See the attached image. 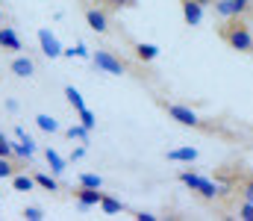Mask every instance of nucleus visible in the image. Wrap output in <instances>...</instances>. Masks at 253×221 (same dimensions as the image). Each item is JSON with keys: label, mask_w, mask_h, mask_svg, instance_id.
Returning a JSON list of instances; mask_svg holds the SVG:
<instances>
[{"label": "nucleus", "mask_w": 253, "mask_h": 221, "mask_svg": "<svg viewBox=\"0 0 253 221\" xmlns=\"http://www.w3.org/2000/svg\"><path fill=\"white\" fill-rule=\"evenodd\" d=\"M0 198H3V195H0Z\"/></svg>", "instance_id": "obj_33"}, {"label": "nucleus", "mask_w": 253, "mask_h": 221, "mask_svg": "<svg viewBox=\"0 0 253 221\" xmlns=\"http://www.w3.org/2000/svg\"><path fill=\"white\" fill-rule=\"evenodd\" d=\"M91 62H94V68L103 74H112V77H124V74L132 71V65L121 59V53H115V50H109V47H97L94 53H91Z\"/></svg>", "instance_id": "obj_2"}, {"label": "nucleus", "mask_w": 253, "mask_h": 221, "mask_svg": "<svg viewBox=\"0 0 253 221\" xmlns=\"http://www.w3.org/2000/svg\"><path fill=\"white\" fill-rule=\"evenodd\" d=\"M36 124H39V130H44V133H59V124H56V118H50V115H36Z\"/></svg>", "instance_id": "obj_21"}, {"label": "nucleus", "mask_w": 253, "mask_h": 221, "mask_svg": "<svg viewBox=\"0 0 253 221\" xmlns=\"http://www.w3.org/2000/svg\"><path fill=\"white\" fill-rule=\"evenodd\" d=\"M74 198H77L80 210H91V207H100L103 192H100V189H91V186H77V189H74Z\"/></svg>", "instance_id": "obj_6"}, {"label": "nucleus", "mask_w": 253, "mask_h": 221, "mask_svg": "<svg viewBox=\"0 0 253 221\" xmlns=\"http://www.w3.org/2000/svg\"><path fill=\"white\" fill-rule=\"evenodd\" d=\"M203 180H206V177H203V174H197V171H180V183H183L186 189H191V192H197Z\"/></svg>", "instance_id": "obj_17"}, {"label": "nucleus", "mask_w": 253, "mask_h": 221, "mask_svg": "<svg viewBox=\"0 0 253 221\" xmlns=\"http://www.w3.org/2000/svg\"><path fill=\"white\" fill-rule=\"evenodd\" d=\"M159 106L177 121V124H183V127H191V130H206V124L197 118V112L189 109V106H180V103H168V100H159Z\"/></svg>", "instance_id": "obj_3"}, {"label": "nucleus", "mask_w": 253, "mask_h": 221, "mask_svg": "<svg viewBox=\"0 0 253 221\" xmlns=\"http://www.w3.org/2000/svg\"><path fill=\"white\" fill-rule=\"evenodd\" d=\"M65 97H68V103L80 112V109H85V103H83V94L74 88V86H65Z\"/></svg>", "instance_id": "obj_22"}, {"label": "nucleus", "mask_w": 253, "mask_h": 221, "mask_svg": "<svg viewBox=\"0 0 253 221\" xmlns=\"http://www.w3.org/2000/svg\"><path fill=\"white\" fill-rule=\"evenodd\" d=\"M24 47V42L18 39V33L12 27H0V50H9V53H18Z\"/></svg>", "instance_id": "obj_11"}, {"label": "nucleus", "mask_w": 253, "mask_h": 221, "mask_svg": "<svg viewBox=\"0 0 253 221\" xmlns=\"http://www.w3.org/2000/svg\"><path fill=\"white\" fill-rule=\"evenodd\" d=\"M91 6H100V0H94V3H91Z\"/></svg>", "instance_id": "obj_32"}, {"label": "nucleus", "mask_w": 253, "mask_h": 221, "mask_svg": "<svg viewBox=\"0 0 253 221\" xmlns=\"http://www.w3.org/2000/svg\"><path fill=\"white\" fill-rule=\"evenodd\" d=\"M100 210H103L106 216H118V213H124V204H121V201H115V198H109V195H103Z\"/></svg>", "instance_id": "obj_20"}, {"label": "nucleus", "mask_w": 253, "mask_h": 221, "mask_svg": "<svg viewBox=\"0 0 253 221\" xmlns=\"http://www.w3.org/2000/svg\"><path fill=\"white\" fill-rule=\"evenodd\" d=\"M18 171H24V162H15L12 156H0V180L3 177H15Z\"/></svg>", "instance_id": "obj_14"}, {"label": "nucleus", "mask_w": 253, "mask_h": 221, "mask_svg": "<svg viewBox=\"0 0 253 221\" xmlns=\"http://www.w3.org/2000/svg\"><path fill=\"white\" fill-rule=\"evenodd\" d=\"M12 186H15V192H33V189H36V177L18 171V174L12 177Z\"/></svg>", "instance_id": "obj_16"}, {"label": "nucleus", "mask_w": 253, "mask_h": 221, "mask_svg": "<svg viewBox=\"0 0 253 221\" xmlns=\"http://www.w3.org/2000/svg\"><path fill=\"white\" fill-rule=\"evenodd\" d=\"M239 219L253 221V204L251 201H242V207H239Z\"/></svg>", "instance_id": "obj_28"}, {"label": "nucleus", "mask_w": 253, "mask_h": 221, "mask_svg": "<svg viewBox=\"0 0 253 221\" xmlns=\"http://www.w3.org/2000/svg\"><path fill=\"white\" fill-rule=\"evenodd\" d=\"M9 74H15V77H21V80H30V77L36 74V62H33L30 56H15V59L9 62Z\"/></svg>", "instance_id": "obj_8"}, {"label": "nucleus", "mask_w": 253, "mask_h": 221, "mask_svg": "<svg viewBox=\"0 0 253 221\" xmlns=\"http://www.w3.org/2000/svg\"><path fill=\"white\" fill-rule=\"evenodd\" d=\"M44 159H47V165H50V171H53V174H62V171H65V159L53 150V147H47V150H44Z\"/></svg>", "instance_id": "obj_18"}, {"label": "nucleus", "mask_w": 253, "mask_h": 221, "mask_svg": "<svg viewBox=\"0 0 253 221\" xmlns=\"http://www.w3.org/2000/svg\"><path fill=\"white\" fill-rule=\"evenodd\" d=\"M83 156H85V145H80L74 153H71V162H77V159H83Z\"/></svg>", "instance_id": "obj_30"}, {"label": "nucleus", "mask_w": 253, "mask_h": 221, "mask_svg": "<svg viewBox=\"0 0 253 221\" xmlns=\"http://www.w3.org/2000/svg\"><path fill=\"white\" fill-rule=\"evenodd\" d=\"M132 53H135V59H138V62H153V59L159 56V47H156V44L135 42V44H132Z\"/></svg>", "instance_id": "obj_12"}, {"label": "nucleus", "mask_w": 253, "mask_h": 221, "mask_svg": "<svg viewBox=\"0 0 253 221\" xmlns=\"http://www.w3.org/2000/svg\"><path fill=\"white\" fill-rule=\"evenodd\" d=\"M77 115H80V124H83V127H88V130H94V124H97V118H94V112H91V109H80Z\"/></svg>", "instance_id": "obj_23"}, {"label": "nucleus", "mask_w": 253, "mask_h": 221, "mask_svg": "<svg viewBox=\"0 0 253 221\" xmlns=\"http://www.w3.org/2000/svg\"><path fill=\"white\" fill-rule=\"evenodd\" d=\"M21 216H24L27 221H42V219H44V213H42L39 207H24V213H21Z\"/></svg>", "instance_id": "obj_26"}, {"label": "nucleus", "mask_w": 253, "mask_h": 221, "mask_svg": "<svg viewBox=\"0 0 253 221\" xmlns=\"http://www.w3.org/2000/svg\"><path fill=\"white\" fill-rule=\"evenodd\" d=\"M39 44H42V53L44 56H50V59H56V56H62L65 50H62V44H59V39L50 33V30H39Z\"/></svg>", "instance_id": "obj_7"}, {"label": "nucleus", "mask_w": 253, "mask_h": 221, "mask_svg": "<svg viewBox=\"0 0 253 221\" xmlns=\"http://www.w3.org/2000/svg\"><path fill=\"white\" fill-rule=\"evenodd\" d=\"M180 6H183V21L189 27H197L203 21V6L197 0H180Z\"/></svg>", "instance_id": "obj_10"}, {"label": "nucleus", "mask_w": 253, "mask_h": 221, "mask_svg": "<svg viewBox=\"0 0 253 221\" xmlns=\"http://www.w3.org/2000/svg\"><path fill=\"white\" fill-rule=\"evenodd\" d=\"M0 156H15V145L0 133Z\"/></svg>", "instance_id": "obj_27"}, {"label": "nucleus", "mask_w": 253, "mask_h": 221, "mask_svg": "<svg viewBox=\"0 0 253 221\" xmlns=\"http://www.w3.org/2000/svg\"><path fill=\"white\" fill-rule=\"evenodd\" d=\"M33 177H36V186H42V189H47V192H59L56 177H50V174H44V171H36Z\"/></svg>", "instance_id": "obj_19"}, {"label": "nucleus", "mask_w": 253, "mask_h": 221, "mask_svg": "<svg viewBox=\"0 0 253 221\" xmlns=\"http://www.w3.org/2000/svg\"><path fill=\"white\" fill-rule=\"evenodd\" d=\"M85 24H88L94 33H100V36H103V33H109V15H106V9H103V6H91V3H88V6H85Z\"/></svg>", "instance_id": "obj_5"}, {"label": "nucleus", "mask_w": 253, "mask_h": 221, "mask_svg": "<svg viewBox=\"0 0 253 221\" xmlns=\"http://www.w3.org/2000/svg\"><path fill=\"white\" fill-rule=\"evenodd\" d=\"M212 9L221 18H248V15H253L251 0H215Z\"/></svg>", "instance_id": "obj_4"}, {"label": "nucleus", "mask_w": 253, "mask_h": 221, "mask_svg": "<svg viewBox=\"0 0 253 221\" xmlns=\"http://www.w3.org/2000/svg\"><path fill=\"white\" fill-rule=\"evenodd\" d=\"M80 186H91V189H100V186H103V180H100L97 174H80Z\"/></svg>", "instance_id": "obj_24"}, {"label": "nucleus", "mask_w": 253, "mask_h": 221, "mask_svg": "<svg viewBox=\"0 0 253 221\" xmlns=\"http://www.w3.org/2000/svg\"><path fill=\"white\" fill-rule=\"evenodd\" d=\"M218 36L239 53H253V30L245 18H224L218 27Z\"/></svg>", "instance_id": "obj_1"}, {"label": "nucleus", "mask_w": 253, "mask_h": 221, "mask_svg": "<svg viewBox=\"0 0 253 221\" xmlns=\"http://www.w3.org/2000/svg\"><path fill=\"white\" fill-rule=\"evenodd\" d=\"M239 192H242V201H251V204H253V174L242 183V186H239Z\"/></svg>", "instance_id": "obj_25"}, {"label": "nucleus", "mask_w": 253, "mask_h": 221, "mask_svg": "<svg viewBox=\"0 0 253 221\" xmlns=\"http://www.w3.org/2000/svg\"><path fill=\"white\" fill-rule=\"evenodd\" d=\"M88 127H83V124H74V127H68L65 130V139H71V142H83V145H88Z\"/></svg>", "instance_id": "obj_15"}, {"label": "nucleus", "mask_w": 253, "mask_h": 221, "mask_svg": "<svg viewBox=\"0 0 253 221\" xmlns=\"http://www.w3.org/2000/svg\"><path fill=\"white\" fill-rule=\"evenodd\" d=\"M65 56H88V59H91V53L85 50V44H77L74 50H65Z\"/></svg>", "instance_id": "obj_29"}, {"label": "nucleus", "mask_w": 253, "mask_h": 221, "mask_svg": "<svg viewBox=\"0 0 253 221\" xmlns=\"http://www.w3.org/2000/svg\"><path fill=\"white\" fill-rule=\"evenodd\" d=\"M135 219L138 221H156V216H150V213H135Z\"/></svg>", "instance_id": "obj_31"}, {"label": "nucleus", "mask_w": 253, "mask_h": 221, "mask_svg": "<svg viewBox=\"0 0 253 221\" xmlns=\"http://www.w3.org/2000/svg\"><path fill=\"white\" fill-rule=\"evenodd\" d=\"M15 136H18L15 153H18L21 159H30V156H36V142L27 136V130H24V127H15Z\"/></svg>", "instance_id": "obj_9"}, {"label": "nucleus", "mask_w": 253, "mask_h": 221, "mask_svg": "<svg viewBox=\"0 0 253 221\" xmlns=\"http://www.w3.org/2000/svg\"><path fill=\"white\" fill-rule=\"evenodd\" d=\"M171 162H194L197 159V147H174V150H168L165 153Z\"/></svg>", "instance_id": "obj_13"}]
</instances>
